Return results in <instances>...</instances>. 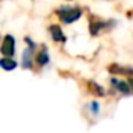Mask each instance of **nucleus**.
Masks as SVG:
<instances>
[{"mask_svg": "<svg viewBox=\"0 0 133 133\" xmlns=\"http://www.w3.org/2000/svg\"><path fill=\"white\" fill-rule=\"evenodd\" d=\"M16 66H17V63H16V60H13V59H10V57L0 59V67H3L4 70H7V72L16 69Z\"/></svg>", "mask_w": 133, "mask_h": 133, "instance_id": "nucleus-4", "label": "nucleus"}, {"mask_svg": "<svg viewBox=\"0 0 133 133\" xmlns=\"http://www.w3.org/2000/svg\"><path fill=\"white\" fill-rule=\"evenodd\" d=\"M49 30H50V33H52L53 40H56V42H64L66 40V37H64V35H63V32H62L59 24H52Z\"/></svg>", "mask_w": 133, "mask_h": 133, "instance_id": "nucleus-3", "label": "nucleus"}, {"mask_svg": "<svg viewBox=\"0 0 133 133\" xmlns=\"http://www.w3.org/2000/svg\"><path fill=\"white\" fill-rule=\"evenodd\" d=\"M90 89L93 90V92H97L96 95L97 96H103V89H102L99 84H96V83H90Z\"/></svg>", "mask_w": 133, "mask_h": 133, "instance_id": "nucleus-8", "label": "nucleus"}, {"mask_svg": "<svg viewBox=\"0 0 133 133\" xmlns=\"http://www.w3.org/2000/svg\"><path fill=\"white\" fill-rule=\"evenodd\" d=\"M36 62H37L39 66H44L46 63H49V55H47L46 49H43L40 53H37V56H36Z\"/></svg>", "mask_w": 133, "mask_h": 133, "instance_id": "nucleus-5", "label": "nucleus"}, {"mask_svg": "<svg viewBox=\"0 0 133 133\" xmlns=\"http://www.w3.org/2000/svg\"><path fill=\"white\" fill-rule=\"evenodd\" d=\"M0 52L3 53L7 57H12L15 55V37L12 35H7L3 40V44H2V49Z\"/></svg>", "mask_w": 133, "mask_h": 133, "instance_id": "nucleus-2", "label": "nucleus"}, {"mask_svg": "<svg viewBox=\"0 0 133 133\" xmlns=\"http://www.w3.org/2000/svg\"><path fill=\"white\" fill-rule=\"evenodd\" d=\"M115 86L117 87V90H119V92L124 93V95H129V93H130L129 83H126V82H117V83H116Z\"/></svg>", "mask_w": 133, "mask_h": 133, "instance_id": "nucleus-7", "label": "nucleus"}, {"mask_svg": "<svg viewBox=\"0 0 133 133\" xmlns=\"http://www.w3.org/2000/svg\"><path fill=\"white\" fill-rule=\"evenodd\" d=\"M92 106H93V107H92L93 112H97V109H99L97 106H99V104H97V103H92Z\"/></svg>", "mask_w": 133, "mask_h": 133, "instance_id": "nucleus-9", "label": "nucleus"}, {"mask_svg": "<svg viewBox=\"0 0 133 133\" xmlns=\"http://www.w3.org/2000/svg\"><path fill=\"white\" fill-rule=\"evenodd\" d=\"M104 27H106L104 22H92L90 23V33H92V36H96L99 33V30L104 29Z\"/></svg>", "mask_w": 133, "mask_h": 133, "instance_id": "nucleus-6", "label": "nucleus"}, {"mask_svg": "<svg viewBox=\"0 0 133 133\" xmlns=\"http://www.w3.org/2000/svg\"><path fill=\"white\" fill-rule=\"evenodd\" d=\"M129 82H130V84L133 86V77H130V80H129Z\"/></svg>", "mask_w": 133, "mask_h": 133, "instance_id": "nucleus-10", "label": "nucleus"}, {"mask_svg": "<svg viewBox=\"0 0 133 133\" xmlns=\"http://www.w3.org/2000/svg\"><path fill=\"white\" fill-rule=\"evenodd\" d=\"M57 15L64 23H73L82 16V10L76 7H62L57 12Z\"/></svg>", "mask_w": 133, "mask_h": 133, "instance_id": "nucleus-1", "label": "nucleus"}]
</instances>
